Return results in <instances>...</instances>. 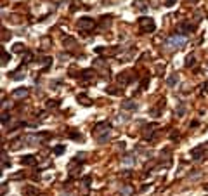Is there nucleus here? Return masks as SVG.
<instances>
[{
    "label": "nucleus",
    "mask_w": 208,
    "mask_h": 196,
    "mask_svg": "<svg viewBox=\"0 0 208 196\" xmlns=\"http://www.w3.org/2000/svg\"><path fill=\"white\" fill-rule=\"evenodd\" d=\"M76 26H78V30H82L83 33H87V31H92L94 30V26H96V23H94V19H90V18H80L78 21H76Z\"/></svg>",
    "instance_id": "nucleus-1"
},
{
    "label": "nucleus",
    "mask_w": 208,
    "mask_h": 196,
    "mask_svg": "<svg viewBox=\"0 0 208 196\" xmlns=\"http://www.w3.org/2000/svg\"><path fill=\"white\" fill-rule=\"evenodd\" d=\"M139 26H140V30L146 31V33H153V31L156 30V24H154V21L151 19V18H148V16H146V18L142 16V18L139 19Z\"/></svg>",
    "instance_id": "nucleus-2"
},
{
    "label": "nucleus",
    "mask_w": 208,
    "mask_h": 196,
    "mask_svg": "<svg viewBox=\"0 0 208 196\" xmlns=\"http://www.w3.org/2000/svg\"><path fill=\"white\" fill-rule=\"evenodd\" d=\"M184 43H186V37L175 35V37H170L167 40V47L168 49H180V47H184Z\"/></svg>",
    "instance_id": "nucleus-3"
},
{
    "label": "nucleus",
    "mask_w": 208,
    "mask_h": 196,
    "mask_svg": "<svg viewBox=\"0 0 208 196\" xmlns=\"http://www.w3.org/2000/svg\"><path fill=\"white\" fill-rule=\"evenodd\" d=\"M154 132H156V125L154 123L146 125V130H144V141H153Z\"/></svg>",
    "instance_id": "nucleus-4"
},
{
    "label": "nucleus",
    "mask_w": 208,
    "mask_h": 196,
    "mask_svg": "<svg viewBox=\"0 0 208 196\" xmlns=\"http://www.w3.org/2000/svg\"><path fill=\"white\" fill-rule=\"evenodd\" d=\"M21 165H37V158H35V155H24L21 156Z\"/></svg>",
    "instance_id": "nucleus-5"
},
{
    "label": "nucleus",
    "mask_w": 208,
    "mask_h": 196,
    "mask_svg": "<svg viewBox=\"0 0 208 196\" xmlns=\"http://www.w3.org/2000/svg\"><path fill=\"white\" fill-rule=\"evenodd\" d=\"M30 95V90L28 89H16L14 92H12V97H16V99H24V97H28Z\"/></svg>",
    "instance_id": "nucleus-6"
},
{
    "label": "nucleus",
    "mask_w": 208,
    "mask_h": 196,
    "mask_svg": "<svg viewBox=\"0 0 208 196\" xmlns=\"http://www.w3.org/2000/svg\"><path fill=\"white\" fill-rule=\"evenodd\" d=\"M193 24H189V23H180L177 26V30H179V33H182V37L186 35V33H189V31H193Z\"/></svg>",
    "instance_id": "nucleus-7"
},
{
    "label": "nucleus",
    "mask_w": 208,
    "mask_h": 196,
    "mask_svg": "<svg viewBox=\"0 0 208 196\" xmlns=\"http://www.w3.org/2000/svg\"><path fill=\"white\" fill-rule=\"evenodd\" d=\"M132 78H134V75H130L129 71H127V73H121V75H118V83H121V85H127Z\"/></svg>",
    "instance_id": "nucleus-8"
},
{
    "label": "nucleus",
    "mask_w": 208,
    "mask_h": 196,
    "mask_svg": "<svg viewBox=\"0 0 208 196\" xmlns=\"http://www.w3.org/2000/svg\"><path fill=\"white\" fill-rule=\"evenodd\" d=\"M9 78H12V80H21V78H24V71H23V68H18L16 71L9 73Z\"/></svg>",
    "instance_id": "nucleus-9"
},
{
    "label": "nucleus",
    "mask_w": 208,
    "mask_h": 196,
    "mask_svg": "<svg viewBox=\"0 0 208 196\" xmlns=\"http://www.w3.org/2000/svg\"><path fill=\"white\" fill-rule=\"evenodd\" d=\"M121 108L123 109H130V111H135L137 109V104L134 103V101H127L125 99V101H121Z\"/></svg>",
    "instance_id": "nucleus-10"
},
{
    "label": "nucleus",
    "mask_w": 208,
    "mask_h": 196,
    "mask_svg": "<svg viewBox=\"0 0 208 196\" xmlns=\"http://www.w3.org/2000/svg\"><path fill=\"white\" fill-rule=\"evenodd\" d=\"M62 43H64V47H66V49H73V47H76V42H75V38H71V37H64V38H62Z\"/></svg>",
    "instance_id": "nucleus-11"
},
{
    "label": "nucleus",
    "mask_w": 208,
    "mask_h": 196,
    "mask_svg": "<svg viewBox=\"0 0 208 196\" xmlns=\"http://www.w3.org/2000/svg\"><path fill=\"white\" fill-rule=\"evenodd\" d=\"M177 83H179V75H177V73L170 75L168 78H167V85H168V87H175Z\"/></svg>",
    "instance_id": "nucleus-12"
},
{
    "label": "nucleus",
    "mask_w": 208,
    "mask_h": 196,
    "mask_svg": "<svg viewBox=\"0 0 208 196\" xmlns=\"http://www.w3.org/2000/svg\"><path fill=\"white\" fill-rule=\"evenodd\" d=\"M76 99H78V103L83 104V106H90V104H92V101H89V97H87L85 94H80Z\"/></svg>",
    "instance_id": "nucleus-13"
},
{
    "label": "nucleus",
    "mask_w": 208,
    "mask_h": 196,
    "mask_svg": "<svg viewBox=\"0 0 208 196\" xmlns=\"http://www.w3.org/2000/svg\"><path fill=\"white\" fill-rule=\"evenodd\" d=\"M101 130H109V123H108V122H104V123H97V125H96L94 132H96V134H99Z\"/></svg>",
    "instance_id": "nucleus-14"
},
{
    "label": "nucleus",
    "mask_w": 208,
    "mask_h": 196,
    "mask_svg": "<svg viewBox=\"0 0 208 196\" xmlns=\"http://www.w3.org/2000/svg\"><path fill=\"white\" fill-rule=\"evenodd\" d=\"M132 193H134L132 186H123L121 189H120V195L121 196H132Z\"/></svg>",
    "instance_id": "nucleus-15"
},
{
    "label": "nucleus",
    "mask_w": 208,
    "mask_h": 196,
    "mask_svg": "<svg viewBox=\"0 0 208 196\" xmlns=\"http://www.w3.org/2000/svg\"><path fill=\"white\" fill-rule=\"evenodd\" d=\"M80 76H82L83 80H90V78H94V71H92V70H83Z\"/></svg>",
    "instance_id": "nucleus-16"
},
{
    "label": "nucleus",
    "mask_w": 208,
    "mask_h": 196,
    "mask_svg": "<svg viewBox=\"0 0 208 196\" xmlns=\"http://www.w3.org/2000/svg\"><path fill=\"white\" fill-rule=\"evenodd\" d=\"M109 137H111V130H108L106 134L97 135V141H99V142H108V141H109Z\"/></svg>",
    "instance_id": "nucleus-17"
},
{
    "label": "nucleus",
    "mask_w": 208,
    "mask_h": 196,
    "mask_svg": "<svg viewBox=\"0 0 208 196\" xmlns=\"http://www.w3.org/2000/svg\"><path fill=\"white\" fill-rule=\"evenodd\" d=\"M24 193H26L28 196H35V195H38V189L33 187V186H28L26 189H24Z\"/></svg>",
    "instance_id": "nucleus-18"
},
{
    "label": "nucleus",
    "mask_w": 208,
    "mask_h": 196,
    "mask_svg": "<svg viewBox=\"0 0 208 196\" xmlns=\"http://www.w3.org/2000/svg\"><path fill=\"white\" fill-rule=\"evenodd\" d=\"M109 24H111V16H102V19H101V26L102 28H109Z\"/></svg>",
    "instance_id": "nucleus-19"
},
{
    "label": "nucleus",
    "mask_w": 208,
    "mask_h": 196,
    "mask_svg": "<svg viewBox=\"0 0 208 196\" xmlns=\"http://www.w3.org/2000/svg\"><path fill=\"white\" fill-rule=\"evenodd\" d=\"M9 61H10V56H9V54H7L5 51H4V49H2V66H5V64H7Z\"/></svg>",
    "instance_id": "nucleus-20"
},
{
    "label": "nucleus",
    "mask_w": 208,
    "mask_h": 196,
    "mask_svg": "<svg viewBox=\"0 0 208 196\" xmlns=\"http://www.w3.org/2000/svg\"><path fill=\"white\" fill-rule=\"evenodd\" d=\"M134 163H135V158H134V156H125V158H123V165H134Z\"/></svg>",
    "instance_id": "nucleus-21"
},
{
    "label": "nucleus",
    "mask_w": 208,
    "mask_h": 196,
    "mask_svg": "<svg viewBox=\"0 0 208 196\" xmlns=\"http://www.w3.org/2000/svg\"><path fill=\"white\" fill-rule=\"evenodd\" d=\"M184 113H186V106H184V104H179L177 106V116H184Z\"/></svg>",
    "instance_id": "nucleus-22"
},
{
    "label": "nucleus",
    "mask_w": 208,
    "mask_h": 196,
    "mask_svg": "<svg viewBox=\"0 0 208 196\" xmlns=\"http://www.w3.org/2000/svg\"><path fill=\"white\" fill-rule=\"evenodd\" d=\"M194 61H196V59H194V56H187V57H186V66L191 68V66L194 64Z\"/></svg>",
    "instance_id": "nucleus-23"
},
{
    "label": "nucleus",
    "mask_w": 208,
    "mask_h": 196,
    "mask_svg": "<svg viewBox=\"0 0 208 196\" xmlns=\"http://www.w3.org/2000/svg\"><path fill=\"white\" fill-rule=\"evenodd\" d=\"M69 137H71V139H75V141L78 139V142L82 141V135H80V132H75V130H71V132H69Z\"/></svg>",
    "instance_id": "nucleus-24"
},
{
    "label": "nucleus",
    "mask_w": 208,
    "mask_h": 196,
    "mask_svg": "<svg viewBox=\"0 0 208 196\" xmlns=\"http://www.w3.org/2000/svg\"><path fill=\"white\" fill-rule=\"evenodd\" d=\"M54 153H56V155H62V153H64V146L57 144L56 148H54Z\"/></svg>",
    "instance_id": "nucleus-25"
},
{
    "label": "nucleus",
    "mask_w": 208,
    "mask_h": 196,
    "mask_svg": "<svg viewBox=\"0 0 208 196\" xmlns=\"http://www.w3.org/2000/svg\"><path fill=\"white\" fill-rule=\"evenodd\" d=\"M159 104L158 106H154V108H153V109H151V116H154V118H156V116H159Z\"/></svg>",
    "instance_id": "nucleus-26"
},
{
    "label": "nucleus",
    "mask_w": 208,
    "mask_h": 196,
    "mask_svg": "<svg viewBox=\"0 0 208 196\" xmlns=\"http://www.w3.org/2000/svg\"><path fill=\"white\" fill-rule=\"evenodd\" d=\"M45 104H47V108H57L61 104V101H47Z\"/></svg>",
    "instance_id": "nucleus-27"
},
{
    "label": "nucleus",
    "mask_w": 208,
    "mask_h": 196,
    "mask_svg": "<svg viewBox=\"0 0 208 196\" xmlns=\"http://www.w3.org/2000/svg\"><path fill=\"white\" fill-rule=\"evenodd\" d=\"M82 182H83V186H85V187H89V186H90V182H92V177H90V175L83 177V181H82Z\"/></svg>",
    "instance_id": "nucleus-28"
},
{
    "label": "nucleus",
    "mask_w": 208,
    "mask_h": 196,
    "mask_svg": "<svg viewBox=\"0 0 208 196\" xmlns=\"http://www.w3.org/2000/svg\"><path fill=\"white\" fill-rule=\"evenodd\" d=\"M9 113H4L2 115V125H4V127H5V125H7V122H9Z\"/></svg>",
    "instance_id": "nucleus-29"
},
{
    "label": "nucleus",
    "mask_w": 208,
    "mask_h": 196,
    "mask_svg": "<svg viewBox=\"0 0 208 196\" xmlns=\"http://www.w3.org/2000/svg\"><path fill=\"white\" fill-rule=\"evenodd\" d=\"M31 57H33L31 52H26V54H24V61H23V64H28V62L31 61Z\"/></svg>",
    "instance_id": "nucleus-30"
},
{
    "label": "nucleus",
    "mask_w": 208,
    "mask_h": 196,
    "mask_svg": "<svg viewBox=\"0 0 208 196\" xmlns=\"http://www.w3.org/2000/svg\"><path fill=\"white\" fill-rule=\"evenodd\" d=\"M24 51V45H23V43H16V45H14V52H23Z\"/></svg>",
    "instance_id": "nucleus-31"
},
{
    "label": "nucleus",
    "mask_w": 208,
    "mask_h": 196,
    "mask_svg": "<svg viewBox=\"0 0 208 196\" xmlns=\"http://www.w3.org/2000/svg\"><path fill=\"white\" fill-rule=\"evenodd\" d=\"M108 92L109 94H120V92H121V89H113V87H109Z\"/></svg>",
    "instance_id": "nucleus-32"
},
{
    "label": "nucleus",
    "mask_w": 208,
    "mask_h": 196,
    "mask_svg": "<svg viewBox=\"0 0 208 196\" xmlns=\"http://www.w3.org/2000/svg\"><path fill=\"white\" fill-rule=\"evenodd\" d=\"M5 38H7V40L10 38V33H9V31H7V33H5V31L2 33V40H5Z\"/></svg>",
    "instance_id": "nucleus-33"
},
{
    "label": "nucleus",
    "mask_w": 208,
    "mask_h": 196,
    "mask_svg": "<svg viewBox=\"0 0 208 196\" xmlns=\"http://www.w3.org/2000/svg\"><path fill=\"white\" fill-rule=\"evenodd\" d=\"M173 4H175V0H165V5H167V7H172Z\"/></svg>",
    "instance_id": "nucleus-34"
},
{
    "label": "nucleus",
    "mask_w": 208,
    "mask_h": 196,
    "mask_svg": "<svg viewBox=\"0 0 208 196\" xmlns=\"http://www.w3.org/2000/svg\"><path fill=\"white\" fill-rule=\"evenodd\" d=\"M85 160V153H78V161H83Z\"/></svg>",
    "instance_id": "nucleus-35"
},
{
    "label": "nucleus",
    "mask_w": 208,
    "mask_h": 196,
    "mask_svg": "<svg viewBox=\"0 0 208 196\" xmlns=\"http://www.w3.org/2000/svg\"><path fill=\"white\" fill-rule=\"evenodd\" d=\"M203 187H205V189H207V191H208V184H205V186H203Z\"/></svg>",
    "instance_id": "nucleus-36"
}]
</instances>
